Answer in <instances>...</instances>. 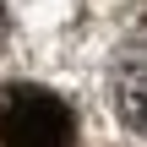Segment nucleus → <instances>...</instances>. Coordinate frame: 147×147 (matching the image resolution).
I'll return each mask as SVG.
<instances>
[{
    "mask_svg": "<svg viewBox=\"0 0 147 147\" xmlns=\"http://www.w3.org/2000/svg\"><path fill=\"white\" fill-rule=\"evenodd\" d=\"M71 142H76V120L65 98L33 82L0 87V147H71Z\"/></svg>",
    "mask_w": 147,
    "mask_h": 147,
    "instance_id": "f257e3e1",
    "label": "nucleus"
},
{
    "mask_svg": "<svg viewBox=\"0 0 147 147\" xmlns=\"http://www.w3.org/2000/svg\"><path fill=\"white\" fill-rule=\"evenodd\" d=\"M109 98H115V115L125 131L147 136V44L125 49L115 60V76H109Z\"/></svg>",
    "mask_w": 147,
    "mask_h": 147,
    "instance_id": "f03ea898",
    "label": "nucleus"
}]
</instances>
